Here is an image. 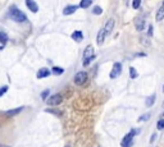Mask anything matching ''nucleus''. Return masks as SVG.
<instances>
[{
	"instance_id": "obj_1",
	"label": "nucleus",
	"mask_w": 164,
	"mask_h": 147,
	"mask_svg": "<svg viewBox=\"0 0 164 147\" xmlns=\"http://www.w3.org/2000/svg\"><path fill=\"white\" fill-rule=\"evenodd\" d=\"M9 17L16 22H24L27 19V18H26V14L23 12H21L16 5H12L9 8Z\"/></svg>"
},
{
	"instance_id": "obj_2",
	"label": "nucleus",
	"mask_w": 164,
	"mask_h": 147,
	"mask_svg": "<svg viewBox=\"0 0 164 147\" xmlns=\"http://www.w3.org/2000/svg\"><path fill=\"white\" fill-rule=\"evenodd\" d=\"M94 58H95L94 47H92L91 45L86 46V49H85V51H83V65H88V64H90V61Z\"/></svg>"
},
{
	"instance_id": "obj_3",
	"label": "nucleus",
	"mask_w": 164,
	"mask_h": 147,
	"mask_svg": "<svg viewBox=\"0 0 164 147\" xmlns=\"http://www.w3.org/2000/svg\"><path fill=\"white\" fill-rule=\"evenodd\" d=\"M136 133H139V131H131L128 134H126L124 138H123V141L121 142V146L122 147H131L132 143H133V137H135Z\"/></svg>"
},
{
	"instance_id": "obj_4",
	"label": "nucleus",
	"mask_w": 164,
	"mask_h": 147,
	"mask_svg": "<svg viewBox=\"0 0 164 147\" xmlns=\"http://www.w3.org/2000/svg\"><path fill=\"white\" fill-rule=\"evenodd\" d=\"M63 101V97H62V95H59V93H55V95H51L50 97H47V100H46V104L49 105V106H57L59 105L60 102Z\"/></svg>"
},
{
	"instance_id": "obj_5",
	"label": "nucleus",
	"mask_w": 164,
	"mask_h": 147,
	"mask_svg": "<svg viewBox=\"0 0 164 147\" xmlns=\"http://www.w3.org/2000/svg\"><path fill=\"white\" fill-rule=\"evenodd\" d=\"M87 81V73L86 72H78L76 76H74V83L77 84V86H82V84H85Z\"/></svg>"
},
{
	"instance_id": "obj_6",
	"label": "nucleus",
	"mask_w": 164,
	"mask_h": 147,
	"mask_svg": "<svg viewBox=\"0 0 164 147\" xmlns=\"http://www.w3.org/2000/svg\"><path fill=\"white\" fill-rule=\"evenodd\" d=\"M135 26H136L137 31H142L144 29V27H145V16L144 14L137 16V18L135 19Z\"/></svg>"
},
{
	"instance_id": "obj_7",
	"label": "nucleus",
	"mask_w": 164,
	"mask_h": 147,
	"mask_svg": "<svg viewBox=\"0 0 164 147\" xmlns=\"http://www.w3.org/2000/svg\"><path fill=\"white\" fill-rule=\"evenodd\" d=\"M121 72H122V64L121 63H114L113 69H111V72H110V78L111 79L117 78V77L121 74Z\"/></svg>"
},
{
	"instance_id": "obj_8",
	"label": "nucleus",
	"mask_w": 164,
	"mask_h": 147,
	"mask_svg": "<svg viewBox=\"0 0 164 147\" xmlns=\"http://www.w3.org/2000/svg\"><path fill=\"white\" fill-rule=\"evenodd\" d=\"M114 24H115L114 19H109V21L106 22L105 27H104V31H105V35L111 34V31H113V28H114Z\"/></svg>"
},
{
	"instance_id": "obj_9",
	"label": "nucleus",
	"mask_w": 164,
	"mask_h": 147,
	"mask_svg": "<svg viewBox=\"0 0 164 147\" xmlns=\"http://www.w3.org/2000/svg\"><path fill=\"white\" fill-rule=\"evenodd\" d=\"M26 5H27V8L31 10V12H33V13L39 12V6H37V4L33 0H26Z\"/></svg>"
},
{
	"instance_id": "obj_10",
	"label": "nucleus",
	"mask_w": 164,
	"mask_h": 147,
	"mask_svg": "<svg viewBox=\"0 0 164 147\" xmlns=\"http://www.w3.org/2000/svg\"><path fill=\"white\" fill-rule=\"evenodd\" d=\"M155 19L160 22V21H163L164 19V1L162 3V5L159 6V9H158V12H156V17H155Z\"/></svg>"
},
{
	"instance_id": "obj_11",
	"label": "nucleus",
	"mask_w": 164,
	"mask_h": 147,
	"mask_svg": "<svg viewBox=\"0 0 164 147\" xmlns=\"http://www.w3.org/2000/svg\"><path fill=\"white\" fill-rule=\"evenodd\" d=\"M105 31H104V28L103 29H100L99 31V34H98V39H96V42H98V45H103V42H104V40H105Z\"/></svg>"
},
{
	"instance_id": "obj_12",
	"label": "nucleus",
	"mask_w": 164,
	"mask_h": 147,
	"mask_svg": "<svg viewBox=\"0 0 164 147\" xmlns=\"http://www.w3.org/2000/svg\"><path fill=\"white\" fill-rule=\"evenodd\" d=\"M77 8H78L77 5H68V6H65V8H64L63 13H64L65 16H69V14H73L74 12H76Z\"/></svg>"
},
{
	"instance_id": "obj_13",
	"label": "nucleus",
	"mask_w": 164,
	"mask_h": 147,
	"mask_svg": "<svg viewBox=\"0 0 164 147\" xmlns=\"http://www.w3.org/2000/svg\"><path fill=\"white\" fill-rule=\"evenodd\" d=\"M50 74V71L46 68H41L39 72H37V78H45V77H47Z\"/></svg>"
},
{
	"instance_id": "obj_14",
	"label": "nucleus",
	"mask_w": 164,
	"mask_h": 147,
	"mask_svg": "<svg viewBox=\"0 0 164 147\" xmlns=\"http://www.w3.org/2000/svg\"><path fill=\"white\" fill-rule=\"evenodd\" d=\"M72 39L74 40V41L80 42V41L83 40V34H82L81 31H76V32H73V34H72Z\"/></svg>"
},
{
	"instance_id": "obj_15",
	"label": "nucleus",
	"mask_w": 164,
	"mask_h": 147,
	"mask_svg": "<svg viewBox=\"0 0 164 147\" xmlns=\"http://www.w3.org/2000/svg\"><path fill=\"white\" fill-rule=\"evenodd\" d=\"M22 110H23V108H16V109H13V110H9V111H5V115H16V114L18 113H21Z\"/></svg>"
},
{
	"instance_id": "obj_16",
	"label": "nucleus",
	"mask_w": 164,
	"mask_h": 147,
	"mask_svg": "<svg viewBox=\"0 0 164 147\" xmlns=\"http://www.w3.org/2000/svg\"><path fill=\"white\" fill-rule=\"evenodd\" d=\"M155 95H151L150 97H147L146 98V102H145V104H146V106H149V108H150V106H152L154 105V102H155Z\"/></svg>"
},
{
	"instance_id": "obj_17",
	"label": "nucleus",
	"mask_w": 164,
	"mask_h": 147,
	"mask_svg": "<svg viewBox=\"0 0 164 147\" xmlns=\"http://www.w3.org/2000/svg\"><path fill=\"white\" fill-rule=\"evenodd\" d=\"M0 42H1L3 45H5V44L8 42V35H6L5 32H0Z\"/></svg>"
},
{
	"instance_id": "obj_18",
	"label": "nucleus",
	"mask_w": 164,
	"mask_h": 147,
	"mask_svg": "<svg viewBox=\"0 0 164 147\" xmlns=\"http://www.w3.org/2000/svg\"><path fill=\"white\" fill-rule=\"evenodd\" d=\"M91 4H92V0H81L80 6L81 8H87V6H90Z\"/></svg>"
},
{
	"instance_id": "obj_19",
	"label": "nucleus",
	"mask_w": 164,
	"mask_h": 147,
	"mask_svg": "<svg viewBox=\"0 0 164 147\" xmlns=\"http://www.w3.org/2000/svg\"><path fill=\"white\" fill-rule=\"evenodd\" d=\"M51 71H53V73H54V74H57V76L63 74V73H64V69L60 68V67H54Z\"/></svg>"
},
{
	"instance_id": "obj_20",
	"label": "nucleus",
	"mask_w": 164,
	"mask_h": 147,
	"mask_svg": "<svg viewBox=\"0 0 164 147\" xmlns=\"http://www.w3.org/2000/svg\"><path fill=\"white\" fill-rule=\"evenodd\" d=\"M141 44L145 46H150V40H149V36H142L141 37Z\"/></svg>"
},
{
	"instance_id": "obj_21",
	"label": "nucleus",
	"mask_w": 164,
	"mask_h": 147,
	"mask_svg": "<svg viewBox=\"0 0 164 147\" xmlns=\"http://www.w3.org/2000/svg\"><path fill=\"white\" fill-rule=\"evenodd\" d=\"M129 76H131V78H132V79L137 78V72H136V69L133 68V67L129 68Z\"/></svg>"
},
{
	"instance_id": "obj_22",
	"label": "nucleus",
	"mask_w": 164,
	"mask_h": 147,
	"mask_svg": "<svg viewBox=\"0 0 164 147\" xmlns=\"http://www.w3.org/2000/svg\"><path fill=\"white\" fill-rule=\"evenodd\" d=\"M150 116H151V114H150V113H146V114H144V115H141V116L139 118V120H140V122H146V120H147Z\"/></svg>"
},
{
	"instance_id": "obj_23",
	"label": "nucleus",
	"mask_w": 164,
	"mask_h": 147,
	"mask_svg": "<svg viewBox=\"0 0 164 147\" xmlns=\"http://www.w3.org/2000/svg\"><path fill=\"white\" fill-rule=\"evenodd\" d=\"M140 5H141V0H132V8L133 9H139Z\"/></svg>"
},
{
	"instance_id": "obj_24",
	"label": "nucleus",
	"mask_w": 164,
	"mask_h": 147,
	"mask_svg": "<svg viewBox=\"0 0 164 147\" xmlns=\"http://www.w3.org/2000/svg\"><path fill=\"white\" fill-rule=\"evenodd\" d=\"M156 128L160 131V129H164V119H159L158 123H156Z\"/></svg>"
},
{
	"instance_id": "obj_25",
	"label": "nucleus",
	"mask_w": 164,
	"mask_h": 147,
	"mask_svg": "<svg viewBox=\"0 0 164 147\" xmlns=\"http://www.w3.org/2000/svg\"><path fill=\"white\" fill-rule=\"evenodd\" d=\"M92 13L96 14V16H99V14H101L103 13V9H101V6H95L94 10H92Z\"/></svg>"
},
{
	"instance_id": "obj_26",
	"label": "nucleus",
	"mask_w": 164,
	"mask_h": 147,
	"mask_svg": "<svg viewBox=\"0 0 164 147\" xmlns=\"http://www.w3.org/2000/svg\"><path fill=\"white\" fill-rule=\"evenodd\" d=\"M46 113H53V114H55L57 116H60V115H62V113H60V111H57L55 109H46Z\"/></svg>"
},
{
	"instance_id": "obj_27",
	"label": "nucleus",
	"mask_w": 164,
	"mask_h": 147,
	"mask_svg": "<svg viewBox=\"0 0 164 147\" xmlns=\"http://www.w3.org/2000/svg\"><path fill=\"white\" fill-rule=\"evenodd\" d=\"M49 93H50V91H49V90H45L42 93H41V98H44V100H45V98H47Z\"/></svg>"
},
{
	"instance_id": "obj_28",
	"label": "nucleus",
	"mask_w": 164,
	"mask_h": 147,
	"mask_svg": "<svg viewBox=\"0 0 164 147\" xmlns=\"http://www.w3.org/2000/svg\"><path fill=\"white\" fill-rule=\"evenodd\" d=\"M6 91H8V86H3V87H0V96H3Z\"/></svg>"
},
{
	"instance_id": "obj_29",
	"label": "nucleus",
	"mask_w": 164,
	"mask_h": 147,
	"mask_svg": "<svg viewBox=\"0 0 164 147\" xmlns=\"http://www.w3.org/2000/svg\"><path fill=\"white\" fill-rule=\"evenodd\" d=\"M147 36H149V37H152V26H151V24L149 26V29H147Z\"/></svg>"
},
{
	"instance_id": "obj_30",
	"label": "nucleus",
	"mask_w": 164,
	"mask_h": 147,
	"mask_svg": "<svg viewBox=\"0 0 164 147\" xmlns=\"http://www.w3.org/2000/svg\"><path fill=\"white\" fill-rule=\"evenodd\" d=\"M155 138H156V134H152V136H151V139H150V142L152 143V142L155 141Z\"/></svg>"
},
{
	"instance_id": "obj_31",
	"label": "nucleus",
	"mask_w": 164,
	"mask_h": 147,
	"mask_svg": "<svg viewBox=\"0 0 164 147\" xmlns=\"http://www.w3.org/2000/svg\"><path fill=\"white\" fill-rule=\"evenodd\" d=\"M0 147H9V146H4V145H0Z\"/></svg>"
},
{
	"instance_id": "obj_32",
	"label": "nucleus",
	"mask_w": 164,
	"mask_h": 147,
	"mask_svg": "<svg viewBox=\"0 0 164 147\" xmlns=\"http://www.w3.org/2000/svg\"><path fill=\"white\" fill-rule=\"evenodd\" d=\"M163 92H164V87H163Z\"/></svg>"
},
{
	"instance_id": "obj_33",
	"label": "nucleus",
	"mask_w": 164,
	"mask_h": 147,
	"mask_svg": "<svg viewBox=\"0 0 164 147\" xmlns=\"http://www.w3.org/2000/svg\"><path fill=\"white\" fill-rule=\"evenodd\" d=\"M65 147H69V146H65Z\"/></svg>"
},
{
	"instance_id": "obj_34",
	"label": "nucleus",
	"mask_w": 164,
	"mask_h": 147,
	"mask_svg": "<svg viewBox=\"0 0 164 147\" xmlns=\"http://www.w3.org/2000/svg\"><path fill=\"white\" fill-rule=\"evenodd\" d=\"M0 50H1V49H0Z\"/></svg>"
}]
</instances>
